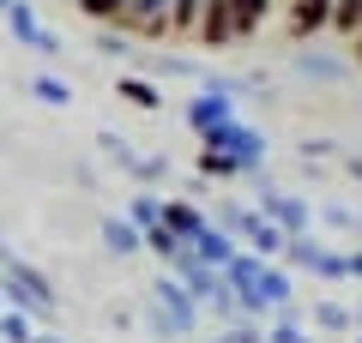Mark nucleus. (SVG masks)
Masks as SVG:
<instances>
[{"mask_svg":"<svg viewBox=\"0 0 362 343\" xmlns=\"http://www.w3.org/2000/svg\"><path fill=\"white\" fill-rule=\"evenodd\" d=\"M139 319H145V331H151V337L187 343V337H199V319H206V313H199V301L163 271V277L151 283V295H145V313H139Z\"/></svg>","mask_w":362,"mask_h":343,"instance_id":"1","label":"nucleus"},{"mask_svg":"<svg viewBox=\"0 0 362 343\" xmlns=\"http://www.w3.org/2000/svg\"><path fill=\"white\" fill-rule=\"evenodd\" d=\"M0 295H6V307H13V313H30V319H54V313H61V295H54V283L42 277L30 259L0 265Z\"/></svg>","mask_w":362,"mask_h":343,"instance_id":"2","label":"nucleus"},{"mask_svg":"<svg viewBox=\"0 0 362 343\" xmlns=\"http://www.w3.org/2000/svg\"><path fill=\"white\" fill-rule=\"evenodd\" d=\"M247 187H254V211L266 217L272 229H284L290 241H296V235H314V199H302V193H284L278 181H272V169H266V175H254Z\"/></svg>","mask_w":362,"mask_h":343,"instance_id":"3","label":"nucleus"},{"mask_svg":"<svg viewBox=\"0 0 362 343\" xmlns=\"http://www.w3.org/2000/svg\"><path fill=\"white\" fill-rule=\"evenodd\" d=\"M199 151H218V157H230V163L242 169V181L266 175V133H254L247 121H230V127L206 133V139H199Z\"/></svg>","mask_w":362,"mask_h":343,"instance_id":"4","label":"nucleus"},{"mask_svg":"<svg viewBox=\"0 0 362 343\" xmlns=\"http://www.w3.org/2000/svg\"><path fill=\"white\" fill-rule=\"evenodd\" d=\"M284 271H290V277L308 271V277H320V283H350L344 277V253L326 247L320 235H296V241H284Z\"/></svg>","mask_w":362,"mask_h":343,"instance_id":"5","label":"nucleus"},{"mask_svg":"<svg viewBox=\"0 0 362 343\" xmlns=\"http://www.w3.org/2000/svg\"><path fill=\"white\" fill-rule=\"evenodd\" d=\"M0 18H6V37H13L18 49L42 54V61H61V49H66V42L54 37V30L42 25V18H37V6H30V0H13V6H6Z\"/></svg>","mask_w":362,"mask_h":343,"instance_id":"6","label":"nucleus"},{"mask_svg":"<svg viewBox=\"0 0 362 343\" xmlns=\"http://www.w3.org/2000/svg\"><path fill=\"white\" fill-rule=\"evenodd\" d=\"M290 73L302 78V85H350V61L344 54H332V49H320V42H302L296 54H290Z\"/></svg>","mask_w":362,"mask_h":343,"instance_id":"7","label":"nucleus"},{"mask_svg":"<svg viewBox=\"0 0 362 343\" xmlns=\"http://www.w3.org/2000/svg\"><path fill=\"white\" fill-rule=\"evenodd\" d=\"M326 18H332V0H290L284 6V37L296 42H320L326 37Z\"/></svg>","mask_w":362,"mask_h":343,"instance_id":"8","label":"nucleus"},{"mask_svg":"<svg viewBox=\"0 0 362 343\" xmlns=\"http://www.w3.org/2000/svg\"><path fill=\"white\" fill-rule=\"evenodd\" d=\"M181 121L206 139V133H218V127H230V121H242L235 114V102H223V97H211V90H194L187 97V109H181Z\"/></svg>","mask_w":362,"mask_h":343,"instance_id":"9","label":"nucleus"},{"mask_svg":"<svg viewBox=\"0 0 362 343\" xmlns=\"http://www.w3.org/2000/svg\"><path fill=\"white\" fill-rule=\"evenodd\" d=\"M97 241H103L109 259H139V253H145V235H139L121 211H103V217H97Z\"/></svg>","mask_w":362,"mask_h":343,"instance_id":"10","label":"nucleus"},{"mask_svg":"<svg viewBox=\"0 0 362 343\" xmlns=\"http://www.w3.org/2000/svg\"><path fill=\"white\" fill-rule=\"evenodd\" d=\"M206 223H211V217H206V205H199V199H163V229L175 235V241H194Z\"/></svg>","mask_w":362,"mask_h":343,"instance_id":"11","label":"nucleus"},{"mask_svg":"<svg viewBox=\"0 0 362 343\" xmlns=\"http://www.w3.org/2000/svg\"><path fill=\"white\" fill-rule=\"evenodd\" d=\"M206 49H235V18H230V0H206V13H199V37Z\"/></svg>","mask_w":362,"mask_h":343,"instance_id":"12","label":"nucleus"},{"mask_svg":"<svg viewBox=\"0 0 362 343\" xmlns=\"http://www.w3.org/2000/svg\"><path fill=\"white\" fill-rule=\"evenodd\" d=\"M187 247H194V259H199V265H206V271H223V265H230V259H235V241H230V235H223L218 223H206V229H199V235H194V241H187Z\"/></svg>","mask_w":362,"mask_h":343,"instance_id":"13","label":"nucleus"},{"mask_svg":"<svg viewBox=\"0 0 362 343\" xmlns=\"http://www.w3.org/2000/svg\"><path fill=\"white\" fill-rule=\"evenodd\" d=\"M230 18H235V42H254L272 18V0H230Z\"/></svg>","mask_w":362,"mask_h":343,"instance_id":"14","label":"nucleus"},{"mask_svg":"<svg viewBox=\"0 0 362 343\" xmlns=\"http://www.w3.org/2000/svg\"><path fill=\"white\" fill-rule=\"evenodd\" d=\"M127 181L139 193H163V181H169V157L163 151H139V163L127 169Z\"/></svg>","mask_w":362,"mask_h":343,"instance_id":"15","label":"nucleus"},{"mask_svg":"<svg viewBox=\"0 0 362 343\" xmlns=\"http://www.w3.org/2000/svg\"><path fill=\"white\" fill-rule=\"evenodd\" d=\"M121 217H127L139 235H151V229L163 223V193H133V199L121 205Z\"/></svg>","mask_w":362,"mask_h":343,"instance_id":"16","label":"nucleus"},{"mask_svg":"<svg viewBox=\"0 0 362 343\" xmlns=\"http://www.w3.org/2000/svg\"><path fill=\"white\" fill-rule=\"evenodd\" d=\"M30 102H42V109H73V85L66 78H54V73H30Z\"/></svg>","mask_w":362,"mask_h":343,"instance_id":"17","label":"nucleus"},{"mask_svg":"<svg viewBox=\"0 0 362 343\" xmlns=\"http://www.w3.org/2000/svg\"><path fill=\"white\" fill-rule=\"evenodd\" d=\"M115 90H121V102H133V109H145V114L163 109V90H157L151 78H139V73H121V78H115Z\"/></svg>","mask_w":362,"mask_h":343,"instance_id":"18","label":"nucleus"},{"mask_svg":"<svg viewBox=\"0 0 362 343\" xmlns=\"http://www.w3.org/2000/svg\"><path fill=\"white\" fill-rule=\"evenodd\" d=\"M314 331H320V337H350V331H356V313H350L344 301H314Z\"/></svg>","mask_w":362,"mask_h":343,"instance_id":"19","label":"nucleus"},{"mask_svg":"<svg viewBox=\"0 0 362 343\" xmlns=\"http://www.w3.org/2000/svg\"><path fill=\"white\" fill-rule=\"evenodd\" d=\"M326 30H332V37H344V42H356V37H362V0H332Z\"/></svg>","mask_w":362,"mask_h":343,"instance_id":"20","label":"nucleus"},{"mask_svg":"<svg viewBox=\"0 0 362 343\" xmlns=\"http://www.w3.org/2000/svg\"><path fill=\"white\" fill-rule=\"evenodd\" d=\"M199 13L206 0H169V37H199Z\"/></svg>","mask_w":362,"mask_h":343,"instance_id":"21","label":"nucleus"},{"mask_svg":"<svg viewBox=\"0 0 362 343\" xmlns=\"http://www.w3.org/2000/svg\"><path fill=\"white\" fill-rule=\"evenodd\" d=\"M97 151H103V157H109V163H115V169H121V175H127V169H133V163H139V151H133V139H121V133H115V127H103V133H97Z\"/></svg>","mask_w":362,"mask_h":343,"instance_id":"22","label":"nucleus"},{"mask_svg":"<svg viewBox=\"0 0 362 343\" xmlns=\"http://www.w3.org/2000/svg\"><path fill=\"white\" fill-rule=\"evenodd\" d=\"M194 181H242V169L230 163V157H218V151H199V163H194Z\"/></svg>","mask_w":362,"mask_h":343,"instance_id":"23","label":"nucleus"},{"mask_svg":"<svg viewBox=\"0 0 362 343\" xmlns=\"http://www.w3.org/2000/svg\"><path fill=\"white\" fill-rule=\"evenodd\" d=\"M0 343H37V319L6 307V313H0Z\"/></svg>","mask_w":362,"mask_h":343,"instance_id":"24","label":"nucleus"},{"mask_svg":"<svg viewBox=\"0 0 362 343\" xmlns=\"http://www.w3.org/2000/svg\"><path fill=\"white\" fill-rule=\"evenodd\" d=\"M266 343H320L302 319H266Z\"/></svg>","mask_w":362,"mask_h":343,"instance_id":"25","label":"nucleus"},{"mask_svg":"<svg viewBox=\"0 0 362 343\" xmlns=\"http://www.w3.org/2000/svg\"><path fill=\"white\" fill-rule=\"evenodd\" d=\"M206 343H266V325H254V319H235V325H218Z\"/></svg>","mask_w":362,"mask_h":343,"instance_id":"26","label":"nucleus"},{"mask_svg":"<svg viewBox=\"0 0 362 343\" xmlns=\"http://www.w3.org/2000/svg\"><path fill=\"white\" fill-rule=\"evenodd\" d=\"M85 18H97V30H115L121 25V0H73Z\"/></svg>","mask_w":362,"mask_h":343,"instance_id":"27","label":"nucleus"},{"mask_svg":"<svg viewBox=\"0 0 362 343\" xmlns=\"http://www.w3.org/2000/svg\"><path fill=\"white\" fill-rule=\"evenodd\" d=\"M97 54L103 61H133V37L127 30H97Z\"/></svg>","mask_w":362,"mask_h":343,"instance_id":"28","label":"nucleus"},{"mask_svg":"<svg viewBox=\"0 0 362 343\" xmlns=\"http://www.w3.org/2000/svg\"><path fill=\"white\" fill-rule=\"evenodd\" d=\"M181 247H187V241H175V235H169V229H163V223H157V229H151V235H145V253H157V259H163V265H169V259H175V253H181Z\"/></svg>","mask_w":362,"mask_h":343,"instance_id":"29","label":"nucleus"},{"mask_svg":"<svg viewBox=\"0 0 362 343\" xmlns=\"http://www.w3.org/2000/svg\"><path fill=\"white\" fill-rule=\"evenodd\" d=\"M320 229H350V235H356V211H350V205H320Z\"/></svg>","mask_w":362,"mask_h":343,"instance_id":"30","label":"nucleus"},{"mask_svg":"<svg viewBox=\"0 0 362 343\" xmlns=\"http://www.w3.org/2000/svg\"><path fill=\"white\" fill-rule=\"evenodd\" d=\"M157 73H169V78H187L194 66H187V61H175V54H163V61H157Z\"/></svg>","mask_w":362,"mask_h":343,"instance_id":"31","label":"nucleus"},{"mask_svg":"<svg viewBox=\"0 0 362 343\" xmlns=\"http://www.w3.org/2000/svg\"><path fill=\"white\" fill-rule=\"evenodd\" d=\"M344 277L362 283V247H350V253H344Z\"/></svg>","mask_w":362,"mask_h":343,"instance_id":"32","label":"nucleus"},{"mask_svg":"<svg viewBox=\"0 0 362 343\" xmlns=\"http://www.w3.org/2000/svg\"><path fill=\"white\" fill-rule=\"evenodd\" d=\"M344 175H350V181L362 187V157H344Z\"/></svg>","mask_w":362,"mask_h":343,"instance_id":"33","label":"nucleus"},{"mask_svg":"<svg viewBox=\"0 0 362 343\" xmlns=\"http://www.w3.org/2000/svg\"><path fill=\"white\" fill-rule=\"evenodd\" d=\"M13 259H18V253H13V241H6V235H0V265H13Z\"/></svg>","mask_w":362,"mask_h":343,"instance_id":"34","label":"nucleus"},{"mask_svg":"<svg viewBox=\"0 0 362 343\" xmlns=\"http://www.w3.org/2000/svg\"><path fill=\"white\" fill-rule=\"evenodd\" d=\"M350 66H362V37H356V42H350Z\"/></svg>","mask_w":362,"mask_h":343,"instance_id":"35","label":"nucleus"},{"mask_svg":"<svg viewBox=\"0 0 362 343\" xmlns=\"http://www.w3.org/2000/svg\"><path fill=\"white\" fill-rule=\"evenodd\" d=\"M37 343H66V337H54V331H37Z\"/></svg>","mask_w":362,"mask_h":343,"instance_id":"36","label":"nucleus"},{"mask_svg":"<svg viewBox=\"0 0 362 343\" xmlns=\"http://www.w3.org/2000/svg\"><path fill=\"white\" fill-rule=\"evenodd\" d=\"M356 247H362V217H356Z\"/></svg>","mask_w":362,"mask_h":343,"instance_id":"37","label":"nucleus"},{"mask_svg":"<svg viewBox=\"0 0 362 343\" xmlns=\"http://www.w3.org/2000/svg\"><path fill=\"white\" fill-rule=\"evenodd\" d=\"M350 343H362V331H350Z\"/></svg>","mask_w":362,"mask_h":343,"instance_id":"38","label":"nucleus"},{"mask_svg":"<svg viewBox=\"0 0 362 343\" xmlns=\"http://www.w3.org/2000/svg\"><path fill=\"white\" fill-rule=\"evenodd\" d=\"M6 6H13V0H0V13H6Z\"/></svg>","mask_w":362,"mask_h":343,"instance_id":"39","label":"nucleus"},{"mask_svg":"<svg viewBox=\"0 0 362 343\" xmlns=\"http://www.w3.org/2000/svg\"><path fill=\"white\" fill-rule=\"evenodd\" d=\"M0 313H6V295H0Z\"/></svg>","mask_w":362,"mask_h":343,"instance_id":"40","label":"nucleus"}]
</instances>
